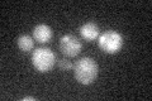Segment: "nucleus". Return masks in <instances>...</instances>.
I'll use <instances>...</instances> for the list:
<instances>
[{
	"mask_svg": "<svg viewBox=\"0 0 152 101\" xmlns=\"http://www.w3.org/2000/svg\"><path fill=\"white\" fill-rule=\"evenodd\" d=\"M99 75V66L91 57H83L74 66V76L81 85H91Z\"/></svg>",
	"mask_w": 152,
	"mask_h": 101,
	"instance_id": "f257e3e1",
	"label": "nucleus"
},
{
	"mask_svg": "<svg viewBox=\"0 0 152 101\" xmlns=\"http://www.w3.org/2000/svg\"><path fill=\"white\" fill-rule=\"evenodd\" d=\"M80 34L88 42H93L99 37V27L93 22L85 23L80 28Z\"/></svg>",
	"mask_w": 152,
	"mask_h": 101,
	"instance_id": "423d86ee",
	"label": "nucleus"
},
{
	"mask_svg": "<svg viewBox=\"0 0 152 101\" xmlns=\"http://www.w3.org/2000/svg\"><path fill=\"white\" fill-rule=\"evenodd\" d=\"M23 100H24V101H36V99L32 97V96H27V97H23Z\"/></svg>",
	"mask_w": 152,
	"mask_h": 101,
	"instance_id": "1a4fd4ad",
	"label": "nucleus"
},
{
	"mask_svg": "<svg viewBox=\"0 0 152 101\" xmlns=\"http://www.w3.org/2000/svg\"><path fill=\"white\" fill-rule=\"evenodd\" d=\"M33 67L41 73H46L52 70L56 63V56L48 47H39L32 53Z\"/></svg>",
	"mask_w": 152,
	"mask_h": 101,
	"instance_id": "f03ea898",
	"label": "nucleus"
},
{
	"mask_svg": "<svg viewBox=\"0 0 152 101\" xmlns=\"http://www.w3.org/2000/svg\"><path fill=\"white\" fill-rule=\"evenodd\" d=\"M52 29L47 24H38L33 29V39L36 42L41 43V44H46L48 43L52 38Z\"/></svg>",
	"mask_w": 152,
	"mask_h": 101,
	"instance_id": "39448f33",
	"label": "nucleus"
},
{
	"mask_svg": "<svg viewBox=\"0 0 152 101\" xmlns=\"http://www.w3.org/2000/svg\"><path fill=\"white\" fill-rule=\"evenodd\" d=\"M58 67L62 71H69V70H71L72 68V63H71L70 61H67V60H60L58 61Z\"/></svg>",
	"mask_w": 152,
	"mask_h": 101,
	"instance_id": "6e6552de",
	"label": "nucleus"
},
{
	"mask_svg": "<svg viewBox=\"0 0 152 101\" xmlns=\"http://www.w3.org/2000/svg\"><path fill=\"white\" fill-rule=\"evenodd\" d=\"M99 48L107 54H115L123 46V37L117 31L109 29L99 36Z\"/></svg>",
	"mask_w": 152,
	"mask_h": 101,
	"instance_id": "7ed1b4c3",
	"label": "nucleus"
},
{
	"mask_svg": "<svg viewBox=\"0 0 152 101\" xmlns=\"http://www.w3.org/2000/svg\"><path fill=\"white\" fill-rule=\"evenodd\" d=\"M83 44L74 34H65L60 39V49L67 57H76L81 52Z\"/></svg>",
	"mask_w": 152,
	"mask_h": 101,
	"instance_id": "20e7f679",
	"label": "nucleus"
},
{
	"mask_svg": "<svg viewBox=\"0 0 152 101\" xmlns=\"http://www.w3.org/2000/svg\"><path fill=\"white\" fill-rule=\"evenodd\" d=\"M17 44H18L19 49H20L22 52L28 53V52H31L33 49V47H34V39H33L32 37H29L28 34H22V36L18 37Z\"/></svg>",
	"mask_w": 152,
	"mask_h": 101,
	"instance_id": "0eeeda50",
	"label": "nucleus"
}]
</instances>
